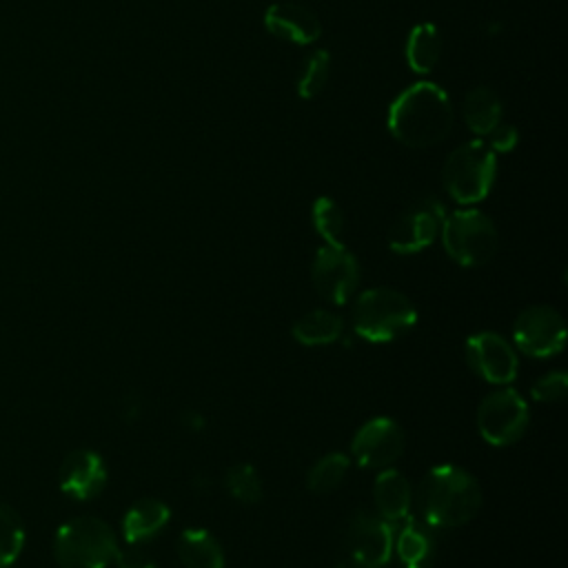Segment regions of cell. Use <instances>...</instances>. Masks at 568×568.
Masks as SVG:
<instances>
[{
  "mask_svg": "<svg viewBox=\"0 0 568 568\" xmlns=\"http://www.w3.org/2000/svg\"><path fill=\"white\" fill-rule=\"evenodd\" d=\"M453 102L435 82H415L406 87L388 109L390 135L413 149H426L442 142L453 129Z\"/></svg>",
  "mask_w": 568,
  "mask_h": 568,
  "instance_id": "cell-1",
  "label": "cell"
},
{
  "mask_svg": "<svg viewBox=\"0 0 568 568\" xmlns=\"http://www.w3.org/2000/svg\"><path fill=\"white\" fill-rule=\"evenodd\" d=\"M417 506L428 528H457L479 513L481 488L466 468L442 464L430 468L422 479Z\"/></svg>",
  "mask_w": 568,
  "mask_h": 568,
  "instance_id": "cell-2",
  "label": "cell"
},
{
  "mask_svg": "<svg viewBox=\"0 0 568 568\" xmlns=\"http://www.w3.org/2000/svg\"><path fill=\"white\" fill-rule=\"evenodd\" d=\"M417 322L415 304L399 291L377 286L359 293L353 308L355 333L373 344H384L408 333Z\"/></svg>",
  "mask_w": 568,
  "mask_h": 568,
  "instance_id": "cell-3",
  "label": "cell"
},
{
  "mask_svg": "<svg viewBox=\"0 0 568 568\" xmlns=\"http://www.w3.org/2000/svg\"><path fill=\"white\" fill-rule=\"evenodd\" d=\"M118 548L113 528L93 515L64 521L53 537V555L60 568H106Z\"/></svg>",
  "mask_w": 568,
  "mask_h": 568,
  "instance_id": "cell-4",
  "label": "cell"
},
{
  "mask_svg": "<svg viewBox=\"0 0 568 568\" xmlns=\"http://www.w3.org/2000/svg\"><path fill=\"white\" fill-rule=\"evenodd\" d=\"M495 173V151H490L481 140H470L450 151L442 171V180L444 189L455 202L475 204L490 193Z\"/></svg>",
  "mask_w": 568,
  "mask_h": 568,
  "instance_id": "cell-5",
  "label": "cell"
},
{
  "mask_svg": "<svg viewBox=\"0 0 568 568\" xmlns=\"http://www.w3.org/2000/svg\"><path fill=\"white\" fill-rule=\"evenodd\" d=\"M439 235L448 257L462 266H481L497 251V229L493 220L477 209L446 213Z\"/></svg>",
  "mask_w": 568,
  "mask_h": 568,
  "instance_id": "cell-6",
  "label": "cell"
},
{
  "mask_svg": "<svg viewBox=\"0 0 568 568\" xmlns=\"http://www.w3.org/2000/svg\"><path fill=\"white\" fill-rule=\"evenodd\" d=\"M528 422L526 399L508 386L488 393L477 408L479 435L493 446H510L519 442Z\"/></svg>",
  "mask_w": 568,
  "mask_h": 568,
  "instance_id": "cell-7",
  "label": "cell"
},
{
  "mask_svg": "<svg viewBox=\"0 0 568 568\" xmlns=\"http://www.w3.org/2000/svg\"><path fill=\"white\" fill-rule=\"evenodd\" d=\"M393 537L395 526L377 513L359 508L351 515L344 535L348 559L357 568H384L393 555Z\"/></svg>",
  "mask_w": 568,
  "mask_h": 568,
  "instance_id": "cell-8",
  "label": "cell"
},
{
  "mask_svg": "<svg viewBox=\"0 0 568 568\" xmlns=\"http://www.w3.org/2000/svg\"><path fill=\"white\" fill-rule=\"evenodd\" d=\"M311 277L326 302L342 306L359 284V264L344 244H324L315 251Z\"/></svg>",
  "mask_w": 568,
  "mask_h": 568,
  "instance_id": "cell-9",
  "label": "cell"
},
{
  "mask_svg": "<svg viewBox=\"0 0 568 568\" xmlns=\"http://www.w3.org/2000/svg\"><path fill=\"white\" fill-rule=\"evenodd\" d=\"M446 209L435 197H424L410 204L390 226L388 246L399 255H413L424 251L439 235Z\"/></svg>",
  "mask_w": 568,
  "mask_h": 568,
  "instance_id": "cell-10",
  "label": "cell"
},
{
  "mask_svg": "<svg viewBox=\"0 0 568 568\" xmlns=\"http://www.w3.org/2000/svg\"><path fill=\"white\" fill-rule=\"evenodd\" d=\"M513 339L530 357H550L564 348L566 322L550 306H528L515 317Z\"/></svg>",
  "mask_w": 568,
  "mask_h": 568,
  "instance_id": "cell-11",
  "label": "cell"
},
{
  "mask_svg": "<svg viewBox=\"0 0 568 568\" xmlns=\"http://www.w3.org/2000/svg\"><path fill=\"white\" fill-rule=\"evenodd\" d=\"M406 437L402 426L390 417H373L362 424L351 442V453L362 468L382 470L402 457Z\"/></svg>",
  "mask_w": 568,
  "mask_h": 568,
  "instance_id": "cell-12",
  "label": "cell"
},
{
  "mask_svg": "<svg viewBox=\"0 0 568 568\" xmlns=\"http://www.w3.org/2000/svg\"><path fill=\"white\" fill-rule=\"evenodd\" d=\"M466 362L488 384L506 386L517 377L519 359L515 348L497 333L481 331L466 339Z\"/></svg>",
  "mask_w": 568,
  "mask_h": 568,
  "instance_id": "cell-13",
  "label": "cell"
},
{
  "mask_svg": "<svg viewBox=\"0 0 568 568\" xmlns=\"http://www.w3.org/2000/svg\"><path fill=\"white\" fill-rule=\"evenodd\" d=\"M106 484L104 459L89 448L71 450L60 464V488L64 495L87 501L102 493Z\"/></svg>",
  "mask_w": 568,
  "mask_h": 568,
  "instance_id": "cell-14",
  "label": "cell"
},
{
  "mask_svg": "<svg viewBox=\"0 0 568 568\" xmlns=\"http://www.w3.org/2000/svg\"><path fill=\"white\" fill-rule=\"evenodd\" d=\"M264 27L280 40L291 44H313L322 36L320 18L304 4L275 2L264 13Z\"/></svg>",
  "mask_w": 568,
  "mask_h": 568,
  "instance_id": "cell-15",
  "label": "cell"
},
{
  "mask_svg": "<svg viewBox=\"0 0 568 568\" xmlns=\"http://www.w3.org/2000/svg\"><path fill=\"white\" fill-rule=\"evenodd\" d=\"M375 513L390 526L404 521L413 506V488L406 475L395 468H382L373 481Z\"/></svg>",
  "mask_w": 568,
  "mask_h": 568,
  "instance_id": "cell-16",
  "label": "cell"
},
{
  "mask_svg": "<svg viewBox=\"0 0 568 568\" xmlns=\"http://www.w3.org/2000/svg\"><path fill=\"white\" fill-rule=\"evenodd\" d=\"M171 519V508L155 499L142 497L129 506L122 517V537L126 544H144L153 539Z\"/></svg>",
  "mask_w": 568,
  "mask_h": 568,
  "instance_id": "cell-17",
  "label": "cell"
},
{
  "mask_svg": "<svg viewBox=\"0 0 568 568\" xmlns=\"http://www.w3.org/2000/svg\"><path fill=\"white\" fill-rule=\"evenodd\" d=\"M433 537L426 524L415 519L399 521L397 537H393V552L397 555L402 568H428L433 561Z\"/></svg>",
  "mask_w": 568,
  "mask_h": 568,
  "instance_id": "cell-18",
  "label": "cell"
},
{
  "mask_svg": "<svg viewBox=\"0 0 568 568\" xmlns=\"http://www.w3.org/2000/svg\"><path fill=\"white\" fill-rule=\"evenodd\" d=\"M178 557L184 568H224V550L204 528H186L180 532Z\"/></svg>",
  "mask_w": 568,
  "mask_h": 568,
  "instance_id": "cell-19",
  "label": "cell"
},
{
  "mask_svg": "<svg viewBox=\"0 0 568 568\" xmlns=\"http://www.w3.org/2000/svg\"><path fill=\"white\" fill-rule=\"evenodd\" d=\"M462 115H464L466 126L475 135L486 138L501 122V115H504L501 100H499V95L493 89L475 87L464 98Z\"/></svg>",
  "mask_w": 568,
  "mask_h": 568,
  "instance_id": "cell-20",
  "label": "cell"
},
{
  "mask_svg": "<svg viewBox=\"0 0 568 568\" xmlns=\"http://www.w3.org/2000/svg\"><path fill=\"white\" fill-rule=\"evenodd\" d=\"M342 328L344 324L339 315L326 308H313L295 320L291 333L302 346H326L339 339Z\"/></svg>",
  "mask_w": 568,
  "mask_h": 568,
  "instance_id": "cell-21",
  "label": "cell"
},
{
  "mask_svg": "<svg viewBox=\"0 0 568 568\" xmlns=\"http://www.w3.org/2000/svg\"><path fill=\"white\" fill-rule=\"evenodd\" d=\"M442 53V38L435 24L422 22L413 27L406 40V62L415 73H430Z\"/></svg>",
  "mask_w": 568,
  "mask_h": 568,
  "instance_id": "cell-22",
  "label": "cell"
},
{
  "mask_svg": "<svg viewBox=\"0 0 568 568\" xmlns=\"http://www.w3.org/2000/svg\"><path fill=\"white\" fill-rule=\"evenodd\" d=\"M348 468H351V459L344 453H326L311 466L306 475V486L315 495L333 493L335 488L342 486Z\"/></svg>",
  "mask_w": 568,
  "mask_h": 568,
  "instance_id": "cell-23",
  "label": "cell"
},
{
  "mask_svg": "<svg viewBox=\"0 0 568 568\" xmlns=\"http://www.w3.org/2000/svg\"><path fill=\"white\" fill-rule=\"evenodd\" d=\"M24 528L20 515L0 501V568H9L22 552Z\"/></svg>",
  "mask_w": 568,
  "mask_h": 568,
  "instance_id": "cell-24",
  "label": "cell"
},
{
  "mask_svg": "<svg viewBox=\"0 0 568 568\" xmlns=\"http://www.w3.org/2000/svg\"><path fill=\"white\" fill-rule=\"evenodd\" d=\"M328 75H331V55H328V51L326 49L313 51L302 64V71H300V78H297V95L302 100L317 98L322 93V89L326 87Z\"/></svg>",
  "mask_w": 568,
  "mask_h": 568,
  "instance_id": "cell-25",
  "label": "cell"
},
{
  "mask_svg": "<svg viewBox=\"0 0 568 568\" xmlns=\"http://www.w3.org/2000/svg\"><path fill=\"white\" fill-rule=\"evenodd\" d=\"M311 220L317 231V235L326 244H344V215L335 200L331 197H317L311 209Z\"/></svg>",
  "mask_w": 568,
  "mask_h": 568,
  "instance_id": "cell-26",
  "label": "cell"
},
{
  "mask_svg": "<svg viewBox=\"0 0 568 568\" xmlns=\"http://www.w3.org/2000/svg\"><path fill=\"white\" fill-rule=\"evenodd\" d=\"M224 488L242 504H257L262 499V479L251 464H235L224 475Z\"/></svg>",
  "mask_w": 568,
  "mask_h": 568,
  "instance_id": "cell-27",
  "label": "cell"
},
{
  "mask_svg": "<svg viewBox=\"0 0 568 568\" xmlns=\"http://www.w3.org/2000/svg\"><path fill=\"white\" fill-rule=\"evenodd\" d=\"M566 390H568V375L564 371H550L530 386V397L541 404L561 402L566 397Z\"/></svg>",
  "mask_w": 568,
  "mask_h": 568,
  "instance_id": "cell-28",
  "label": "cell"
},
{
  "mask_svg": "<svg viewBox=\"0 0 568 568\" xmlns=\"http://www.w3.org/2000/svg\"><path fill=\"white\" fill-rule=\"evenodd\" d=\"M113 561L118 568H155V559L142 544H126L124 548H118Z\"/></svg>",
  "mask_w": 568,
  "mask_h": 568,
  "instance_id": "cell-29",
  "label": "cell"
},
{
  "mask_svg": "<svg viewBox=\"0 0 568 568\" xmlns=\"http://www.w3.org/2000/svg\"><path fill=\"white\" fill-rule=\"evenodd\" d=\"M517 140H519V133L515 126L510 124H504L499 122L488 135H486V146L490 151H497V153H508L517 146Z\"/></svg>",
  "mask_w": 568,
  "mask_h": 568,
  "instance_id": "cell-30",
  "label": "cell"
}]
</instances>
